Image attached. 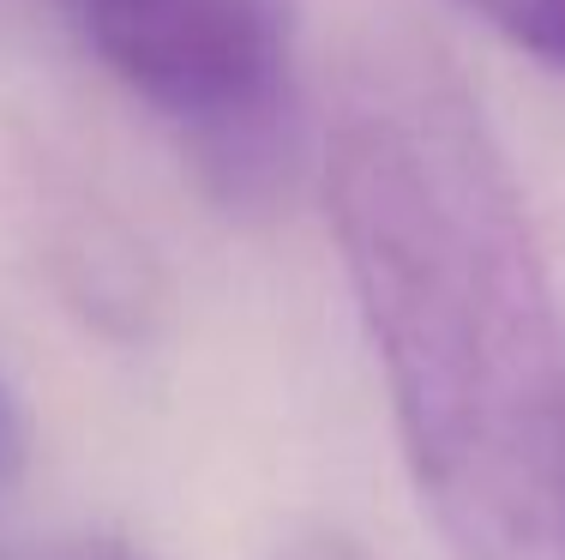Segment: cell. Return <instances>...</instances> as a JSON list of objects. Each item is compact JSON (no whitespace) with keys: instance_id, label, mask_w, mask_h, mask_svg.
<instances>
[{"instance_id":"1","label":"cell","mask_w":565,"mask_h":560,"mask_svg":"<svg viewBox=\"0 0 565 560\" xmlns=\"http://www.w3.org/2000/svg\"><path fill=\"white\" fill-rule=\"evenodd\" d=\"M326 211L451 560H565V308L446 49L392 31L343 61Z\"/></svg>"},{"instance_id":"2","label":"cell","mask_w":565,"mask_h":560,"mask_svg":"<svg viewBox=\"0 0 565 560\" xmlns=\"http://www.w3.org/2000/svg\"><path fill=\"white\" fill-rule=\"evenodd\" d=\"M90 55L174 139L205 193L265 211L301 163L289 0H66Z\"/></svg>"},{"instance_id":"3","label":"cell","mask_w":565,"mask_h":560,"mask_svg":"<svg viewBox=\"0 0 565 560\" xmlns=\"http://www.w3.org/2000/svg\"><path fill=\"white\" fill-rule=\"evenodd\" d=\"M451 7L481 19L511 49L565 73V0H451Z\"/></svg>"},{"instance_id":"4","label":"cell","mask_w":565,"mask_h":560,"mask_svg":"<svg viewBox=\"0 0 565 560\" xmlns=\"http://www.w3.org/2000/svg\"><path fill=\"white\" fill-rule=\"evenodd\" d=\"M277 560H380V554H373L367 542H355L349 530L313 525V530H295V537L277 549Z\"/></svg>"},{"instance_id":"5","label":"cell","mask_w":565,"mask_h":560,"mask_svg":"<svg viewBox=\"0 0 565 560\" xmlns=\"http://www.w3.org/2000/svg\"><path fill=\"white\" fill-rule=\"evenodd\" d=\"M19 452H24V416H19V404H12L7 380H0V476H12Z\"/></svg>"},{"instance_id":"6","label":"cell","mask_w":565,"mask_h":560,"mask_svg":"<svg viewBox=\"0 0 565 560\" xmlns=\"http://www.w3.org/2000/svg\"><path fill=\"white\" fill-rule=\"evenodd\" d=\"M55 560H139L127 549V542H115V537H78L73 549H61Z\"/></svg>"}]
</instances>
